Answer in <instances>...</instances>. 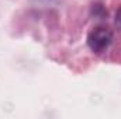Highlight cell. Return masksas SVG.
<instances>
[{
  "label": "cell",
  "instance_id": "obj_1",
  "mask_svg": "<svg viewBox=\"0 0 121 119\" xmlns=\"http://www.w3.org/2000/svg\"><path fill=\"white\" fill-rule=\"evenodd\" d=\"M111 41H113V32L106 25H97L91 28L87 35V45L94 53L106 52Z\"/></svg>",
  "mask_w": 121,
  "mask_h": 119
},
{
  "label": "cell",
  "instance_id": "obj_2",
  "mask_svg": "<svg viewBox=\"0 0 121 119\" xmlns=\"http://www.w3.org/2000/svg\"><path fill=\"white\" fill-rule=\"evenodd\" d=\"M116 24H117V27H118L120 31H121V7L118 8V11H117V14H116Z\"/></svg>",
  "mask_w": 121,
  "mask_h": 119
}]
</instances>
